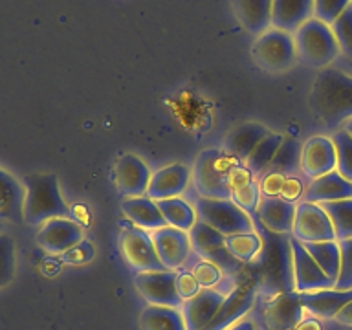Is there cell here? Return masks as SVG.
<instances>
[{"label":"cell","mask_w":352,"mask_h":330,"mask_svg":"<svg viewBox=\"0 0 352 330\" xmlns=\"http://www.w3.org/2000/svg\"><path fill=\"white\" fill-rule=\"evenodd\" d=\"M314 114L332 131L352 118V76L327 68L318 76L310 94Z\"/></svg>","instance_id":"6da1fadb"},{"label":"cell","mask_w":352,"mask_h":330,"mask_svg":"<svg viewBox=\"0 0 352 330\" xmlns=\"http://www.w3.org/2000/svg\"><path fill=\"white\" fill-rule=\"evenodd\" d=\"M24 222L43 226L57 217H68V204L60 195L54 173H32L24 176Z\"/></svg>","instance_id":"7a4b0ae2"},{"label":"cell","mask_w":352,"mask_h":330,"mask_svg":"<svg viewBox=\"0 0 352 330\" xmlns=\"http://www.w3.org/2000/svg\"><path fill=\"white\" fill-rule=\"evenodd\" d=\"M236 162L224 148H206L198 154L192 167V187L198 197L231 198L230 173Z\"/></svg>","instance_id":"3957f363"},{"label":"cell","mask_w":352,"mask_h":330,"mask_svg":"<svg viewBox=\"0 0 352 330\" xmlns=\"http://www.w3.org/2000/svg\"><path fill=\"white\" fill-rule=\"evenodd\" d=\"M297 57L312 68H324L340 55V46L330 24L312 16L294 33Z\"/></svg>","instance_id":"277c9868"},{"label":"cell","mask_w":352,"mask_h":330,"mask_svg":"<svg viewBox=\"0 0 352 330\" xmlns=\"http://www.w3.org/2000/svg\"><path fill=\"white\" fill-rule=\"evenodd\" d=\"M192 208L200 222L211 226L226 236L253 231L250 214L242 211L231 198H204L197 195L192 198Z\"/></svg>","instance_id":"5b68a950"},{"label":"cell","mask_w":352,"mask_h":330,"mask_svg":"<svg viewBox=\"0 0 352 330\" xmlns=\"http://www.w3.org/2000/svg\"><path fill=\"white\" fill-rule=\"evenodd\" d=\"M252 57L261 70L272 72V74L290 70L299 59L294 33L283 32L272 26L255 38L252 46Z\"/></svg>","instance_id":"8992f818"},{"label":"cell","mask_w":352,"mask_h":330,"mask_svg":"<svg viewBox=\"0 0 352 330\" xmlns=\"http://www.w3.org/2000/svg\"><path fill=\"white\" fill-rule=\"evenodd\" d=\"M120 246L123 257L136 274L142 272H162L167 270L158 258L154 242L148 231H143L136 226H126L120 235Z\"/></svg>","instance_id":"52a82bcc"},{"label":"cell","mask_w":352,"mask_h":330,"mask_svg":"<svg viewBox=\"0 0 352 330\" xmlns=\"http://www.w3.org/2000/svg\"><path fill=\"white\" fill-rule=\"evenodd\" d=\"M288 246H290L292 257V274H294V290L297 294H308V292L329 290L336 288L334 280H330L324 272L319 268V264L307 252L302 242L296 236H288Z\"/></svg>","instance_id":"ba28073f"},{"label":"cell","mask_w":352,"mask_h":330,"mask_svg":"<svg viewBox=\"0 0 352 330\" xmlns=\"http://www.w3.org/2000/svg\"><path fill=\"white\" fill-rule=\"evenodd\" d=\"M134 286L138 294L143 297L147 305L156 307L180 308L182 297L176 290L175 270H162V272H142L134 277Z\"/></svg>","instance_id":"9c48e42d"},{"label":"cell","mask_w":352,"mask_h":330,"mask_svg":"<svg viewBox=\"0 0 352 330\" xmlns=\"http://www.w3.org/2000/svg\"><path fill=\"white\" fill-rule=\"evenodd\" d=\"M290 235L296 236L302 244L336 241L334 228H332L327 211L319 204L305 202V200L297 204L294 230Z\"/></svg>","instance_id":"30bf717a"},{"label":"cell","mask_w":352,"mask_h":330,"mask_svg":"<svg viewBox=\"0 0 352 330\" xmlns=\"http://www.w3.org/2000/svg\"><path fill=\"white\" fill-rule=\"evenodd\" d=\"M151 239L154 242L158 258L165 268L175 270V272L186 268V264L192 255L191 239L187 231L165 226L156 231H151Z\"/></svg>","instance_id":"8fae6325"},{"label":"cell","mask_w":352,"mask_h":330,"mask_svg":"<svg viewBox=\"0 0 352 330\" xmlns=\"http://www.w3.org/2000/svg\"><path fill=\"white\" fill-rule=\"evenodd\" d=\"M35 241L46 253L63 255L82 241V228L68 217H57L38 226Z\"/></svg>","instance_id":"7c38bea8"},{"label":"cell","mask_w":352,"mask_h":330,"mask_svg":"<svg viewBox=\"0 0 352 330\" xmlns=\"http://www.w3.org/2000/svg\"><path fill=\"white\" fill-rule=\"evenodd\" d=\"M189 239H191V248L195 255L219 264L222 270L235 268L233 263L236 261L226 250V235H222L220 231L197 220V224L189 230Z\"/></svg>","instance_id":"4fadbf2b"},{"label":"cell","mask_w":352,"mask_h":330,"mask_svg":"<svg viewBox=\"0 0 352 330\" xmlns=\"http://www.w3.org/2000/svg\"><path fill=\"white\" fill-rule=\"evenodd\" d=\"M257 299V286L253 283H244L236 285L226 296L222 307L219 312L214 314V318L209 321V324L204 330H228L235 323H239L242 316L250 312L253 302Z\"/></svg>","instance_id":"5bb4252c"},{"label":"cell","mask_w":352,"mask_h":330,"mask_svg":"<svg viewBox=\"0 0 352 330\" xmlns=\"http://www.w3.org/2000/svg\"><path fill=\"white\" fill-rule=\"evenodd\" d=\"M230 292L224 288H202L197 296L182 302L180 312L184 316L187 330H204L209 324V321L214 318V314L219 312L222 307L226 296Z\"/></svg>","instance_id":"9a60e30c"},{"label":"cell","mask_w":352,"mask_h":330,"mask_svg":"<svg viewBox=\"0 0 352 330\" xmlns=\"http://www.w3.org/2000/svg\"><path fill=\"white\" fill-rule=\"evenodd\" d=\"M153 173L147 164L134 154H121L114 167V182L121 197H147L148 182Z\"/></svg>","instance_id":"2e32d148"},{"label":"cell","mask_w":352,"mask_h":330,"mask_svg":"<svg viewBox=\"0 0 352 330\" xmlns=\"http://www.w3.org/2000/svg\"><path fill=\"white\" fill-rule=\"evenodd\" d=\"M307 316L301 302V294H297L296 290L274 297L263 312L264 324L268 330H296L297 324Z\"/></svg>","instance_id":"e0dca14e"},{"label":"cell","mask_w":352,"mask_h":330,"mask_svg":"<svg viewBox=\"0 0 352 330\" xmlns=\"http://www.w3.org/2000/svg\"><path fill=\"white\" fill-rule=\"evenodd\" d=\"M336 147L332 138L312 136L302 143L301 151V173L308 180L319 178L336 170Z\"/></svg>","instance_id":"ac0fdd59"},{"label":"cell","mask_w":352,"mask_h":330,"mask_svg":"<svg viewBox=\"0 0 352 330\" xmlns=\"http://www.w3.org/2000/svg\"><path fill=\"white\" fill-rule=\"evenodd\" d=\"M192 173L184 164H170L158 169L151 176L148 182L147 197L153 198L154 202L164 198L182 197L191 184Z\"/></svg>","instance_id":"d6986e66"},{"label":"cell","mask_w":352,"mask_h":330,"mask_svg":"<svg viewBox=\"0 0 352 330\" xmlns=\"http://www.w3.org/2000/svg\"><path fill=\"white\" fill-rule=\"evenodd\" d=\"M297 204H292L280 197H263L258 202L257 217L261 224L270 230L272 233L288 235L294 230V220H296Z\"/></svg>","instance_id":"ffe728a7"},{"label":"cell","mask_w":352,"mask_h":330,"mask_svg":"<svg viewBox=\"0 0 352 330\" xmlns=\"http://www.w3.org/2000/svg\"><path fill=\"white\" fill-rule=\"evenodd\" d=\"M345 198H352V182L343 178L338 170H332L308 182L302 200L312 204H327L345 200Z\"/></svg>","instance_id":"44dd1931"},{"label":"cell","mask_w":352,"mask_h":330,"mask_svg":"<svg viewBox=\"0 0 352 330\" xmlns=\"http://www.w3.org/2000/svg\"><path fill=\"white\" fill-rule=\"evenodd\" d=\"M352 301V290H318L301 294V302L308 316L318 319H334L346 302Z\"/></svg>","instance_id":"7402d4cb"},{"label":"cell","mask_w":352,"mask_h":330,"mask_svg":"<svg viewBox=\"0 0 352 330\" xmlns=\"http://www.w3.org/2000/svg\"><path fill=\"white\" fill-rule=\"evenodd\" d=\"M314 16V0H274L272 26L283 32L296 33Z\"/></svg>","instance_id":"603a6c76"},{"label":"cell","mask_w":352,"mask_h":330,"mask_svg":"<svg viewBox=\"0 0 352 330\" xmlns=\"http://www.w3.org/2000/svg\"><path fill=\"white\" fill-rule=\"evenodd\" d=\"M270 134V129L263 123H244L228 134L224 142V151L231 158L244 164L246 158L253 153V148L263 142Z\"/></svg>","instance_id":"cb8c5ba5"},{"label":"cell","mask_w":352,"mask_h":330,"mask_svg":"<svg viewBox=\"0 0 352 330\" xmlns=\"http://www.w3.org/2000/svg\"><path fill=\"white\" fill-rule=\"evenodd\" d=\"M121 211L132 226H136L143 231H148V233L167 226L158 204L148 197L125 198L121 204Z\"/></svg>","instance_id":"d4e9b609"},{"label":"cell","mask_w":352,"mask_h":330,"mask_svg":"<svg viewBox=\"0 0 352 330\" xmlns=\"http://www.w3.org/2000/svg\"><path fill=\"white\" fill-rule=\"evenodd\" d=\"M0 220L2 222L24 220V186L2 167H0Z\"/></svg>","instance_id":"484cf974"},{"label":"cell","mask_w":352,"mask_h":330,"mask_svg":"<svg viewBox=\"0 0 352 330\" xmlns=\"http://www.w3.org/2000/svg\"><path fill=\"white\" fill-rule=\"evenodd\" d=\"M272 2L274 0H233V10L244 30L258 37L272 28Z\"/></svg>","instance_id":"4316f807"},{"label":"cell","mask_w":352,"mask_h":330,"mask_svg":"<svg viewBox=\"0 0 352 330\" xmlns=\"http://www.w3.org/2000/svg\"><path fill=\"white\" fill-rule=\"evenodd\" d=\"M140 330H187L180 308L147 305L138 319Z\"/></svg>","instance_id":"83f0119b"},{"label":"cell","mask_w":352,"mask_h":330,"mask_svg":"<svg viewBox=\"0 0 352 330\" xmlns=\"http://www.w3.org/2000/svg\"><path fill=\"white\" fill-rule=\"evenodd\" d=\"M156 204H158L160 211L164 214L165 222L170 228L189 233L192 226L197 224V211L192 208V204H189L184 198H164V200H158Z\"/></svg>","instance_id":"f1b7e54d"},{"label":"cell","mask_w":352,"mask_h":330,"mask_svg":"<svg viewBox=\"0 0 352 330\" xmlns=\"http://www.w3.org/2000/svg\"><path fill=\"white\" fill-rule=\"evenodd\" d=\"M307 252L314 257V261L319 264V268L323 270L324 275L330 280H338L341 266V253H340V242L338 241H327V242H307L305 244Z\"/></svg>","instance_id":"f546056e"},{"label":"cell","mask_w":352,"mask_h":330,"mask_svg":"<svg viewBox=\"0 0 352 330\" xmlns=\"http://www.w3.org/2000/svg\"><path fill=\"white\" fill-rule=\"evenodd\" d=\"M283 140H285V136L279 134V132H270L268 136L264 138L263 142L253 148V153L248 156L244 165L252 170V175L255 176V178H258V176L263 175L264 170L270 167V164L274 162L275 154L279 151Z\"/></svg>","instance_id":"4dcf8cb0"},{"label":"cell","mask_w":352,"mask_h":330,"mask_svg":"<svg viewBox=\"0 0 352 330\" xmlns=\"http://www.w3.org/2000/svg\"><path fill=\"white\" fill-rule=\"evenodd\" d=\"M301 151L302 145L296 138H285L280 143L279 151L275 154L274 162L270 164L266 170H275L283 173L286 176L297 175V170H301Z\"/></svg>","instance_id":"1f68e13d"},{"label":"cell","mask_w":352,"mask_h":330,"mask_svg":"<svg viewBox=\"0 0 352 330\" xmlns=\"http://www.w3.org/2000/svg\"><path fill=\"white\" fill-rule=\"evenodd\" d=\"M327 211L332 228H334L336 241L352 239V198L338 200V202L319 204Z\"/></svg>","instance_id":"d6a6232c"},{"label":"cell","mask_w":352,"mask_h":330,"mask_svg":"<svg viewBox=\"0 0 352 330\" xmlns=\"http://www.w3.org/2000/svg\"><path fill=\"white\" fill-rule=\"evenodd\" d=\"M261 236L257 233H239L226 236V250L236 263H250L261 252Z\"/></svg>","instance_id":"836d02e7"},{"label":"cell","mask_w":352,"mask_h":330,"mask_svg":"<svg viewBox=\"0 0 352 330\" xmlns=\"http://www.w3.org/2000/svg\"><path fill=\"white\" fill-rule=\"evenodd\" d=\"M186 268L195 275V279L198 280V285L202 288H217L224 283V270L220 268L219 264L198 257L195 253L189 258V263L186 264Z\"/></svg>","instance_id":"e575fe53"},{"label":"cell","mask_w":352,"mask_h":330,"mask_svg":"<svg viewBox=\"0 0 352 330\" xmlns=\"http://www.w3.org/2000/svg\"><path fill=\"white\" fill-rule=\"evenodd\" d=\"M16 246L13 236L0 231V290L15 279Z\"/></svg>","instance_id":"d590c367"},{"label":"cell","mask_w":352,"mask_h":330,"mask_svg":"<svg viewBox=\"0 0 352 330\" xmlns=\"http://www.w3.org/2000/svg\"><path fill=\"white\" fill-rule=\"evenodd\" d=\"M332 142L336 147V170L340 173L343 178L352 182V136L343 129L332 132Z\"/></svg>","instance_id":"8d00e7d4"},{"label":"cell","mask_w":352,"mask_h":330,"mask_svg":"<svg viewBox=\"0 0 352 330\" xmlns=\"http://www.w3.org/2000/svg\"><path fill=\"white\" fill-rule=\"evenodd\" d=\"M330 28L340 46V54L352 59V4L330 24Z\"/></svg>","instance_id":"74e56055"},{"label":"cell","mask_w":352,"mask_h":330,"mask_svg":"<svg viewBox=\"0 0 352 330\" xmlns=\"http://www.w3.org/2000/svg\"><path fill=\"white\" fill-rule=\"evenodd\" d=\"M261 189H258V182L257 178L252 180L246 186L239 187L235 191H231V200L242 209V211H246L248 214L255 213L258 208V202H261Z\"/></svg>","instance_id":"f35d334b"},{"label":"cell","mask_w":352,"mask_h":330,"mask_svg":"<svg viewBox=\"0 0 352 330\" xmlns=\"http://www.w3.org/2000/svg\"><path fill=\"white\" fill-rule=\"evenodd\" d=\"M351 4L352 0H314V16L324 24H332Z\"/></svg>","instance_id":"ab89813d"},{"label":"cell","mask_w":352,"mask_h":330,"mask_svg":"<svg viewBox=\"0 0 352 330\" xmlns=\"http://www.w3.org/2000/svg\"><path fill=\"white\" fill-rule=\"evenodd\" d=\"M338 242H340L341 266L338 280H336V288L338 290H352V239Z\"/></svg>","instance_id":"60d3db41"},{"label":"cell","mask_w":352,"mask_h":330,"mask_svg":"<svg viewBox=\"0 0 352 330\" xmlns=\"http://www.w3.org/2000/svg\"><path fill=\"white\" fill-rule=\"evenodd\" d=\"M257 182L263 197H280L283 187H285L286 175H283V173H275V170H264L263 175L258 176Z\"/></svg>","instance_id":"b9f144b4"},{"label":"cell","mask_w":352,"mask_h":330,"mask_svg":"<svg viewBox=\"0 0 352 330\" xmlns=\"http://www.w3.org/2000/svg\"><path fill=\"white\" fill-rule=\"evenodd\" d=\"M176 290L178 296L182 297V301H187L202 290V286L198 285V280L195 279V275L187 268H182L176 272Z\"/></svg>","instance_id":"7bdbcfd3"},{"label":"cell","mask_w":352,"mask_h":330,"mask_svg":"<svg viewBox=\"0 0 352 330\" xmlns=\"http://www.w3.org/2000/svg\"><path fill=\"white\" fill-rule=\"evenodd\" d=\"M96 255V250L88 241H81L74 248H70L68 252L63 253V263L74 264V266H81V264L90 263Z\"/></svg>","instance_id":"ee69618b"},{"label":"cell","mask_w":352,"mask_h":330,"mask_svg":"<svg viewBox=\"0 0 352 330\" xmlns=\"http://www.w3.org/2000/svg\"><path fill=\"white\" fill-rule=\"evenodd\" d=\"M307 182L302 180L301 176L292 175L286 176L285 187H283V192H280V198H285L288 202L292 204H299L302 202V198H305V191H307Z\"/></svg>","instance_id":"f6af8a7d"},{"label":"cell","mask_w":352,"mask_h":330,"mask_svg":"<svg viewBox=\"0 0 352 330\" xmlns=\"http://www.w3.org/2000/svg\"><path fill=\"white\" fill-rule=\"evenodd\" d=\"M252 180H255V176L252 175V170L248 169L244 164H236L230 173V189L235 191L239 187L246 186Z\"/></svg>","instance_id":"bcb514c9"},{"label":"cell","mask_w":352,"mask_h":330,"mask_svg":"<svg viewBox=\"0 0 352 330\" xmlns=\"http://www.w3.org/2000/svg\"><path fill=\"white\" fill-rule=\"evenodd\" d=\"M334 321H338L341 327H346V329L352 330V301L346 302L345 307L341 308L338 316L334 318Z\"/></svg>","instance_id":"7dc6e473"},{"label":"cell","mask_w":352,"mask_h":330,"mask_svg":"<svg viewBox=\"0 0 352 330\" xmlns=\"http://www.w3.org/2000/svg\"><path fill=\"white\" fill-rule=\"evenodd\" d=\"M296 330H323V324L319 323V319L318 318H305L301 321V323L297 324V329Z\"/></svg>","instance_id":"c3c4849f"},{"label":"cell","mask_w":352,"mask_h":330,"mask_svg":"<svg viewBox=\"0 0 352 330\" xmlns=\"http://www.w3.org/2000/svg\"><path fill=\"white\" fill-rule=\"evenodd\" d=\"M228 330H257V324L253 323L252 319H241L239 323H235Z\"/></svg>","instance_id":"681fc988"},{"label":"cell","mask_w":352,"mask_h":330,"mask_svg":"<svg viewBox=\"0 0 352 330\" xmlns=\"http://www.w3.org/2000/svg\"><path fill=\"white\" fill-rule=\"evenodd\" d=\"M341 129H343V131L349 132V134H351V136H352V118H351V120H346L345 123L341 125Z\"/></svg>","instance_id":"f907efd6"},{"label":"cell","mask_w":352,"mask_h":330,"mask_svg":"<svg viewBox=\"0 0 352 330\" xmlns=\"http://www.w3.org/2000/svg\"><path fill=\"white\" fill-rule=\"evenodd\" d=\"M2 224H4V222H2V220H0V231H2Z\"/></svg>","instance_id":"816d5d0a"}]
</instances>
